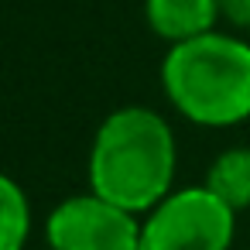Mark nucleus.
Wrapping results in <instances>:
<instances>
[{"mask_svg":"<svg viewBox=\"0 0 250 250\" xmlns=\"http://www.w3.org/2000/svg\"><path fill=\"white\" fill-rule=\"evenodd\" d=\"M236 209L212 188L192 185L168 192L141 223V250H229Z\"/></svg>","mask_w":250,"mask_h":250,"instance_id":"obj_3","label":"nucleus"},{"mask_svg":"<svg viewBox=\"0 0 250 250\" xmlns=\"http://www.w3.org/2000/svg\"><path fill=\"white\" fill-rule=\"evenodd\" d=\"M219 18H226L233 28L250 31V0H219Z\"/></svg>","mask_w":250,"mask_h":250,"instance_id":"obj_8","label":"nucleus"},{"mask_svg":"<svg viewBox=\"0 0 250 250\" xmlns=\"http://www.w3.org/2000/svg\"><path fill=\"white\" fill-rule=\"evenodd\" d=\"M175 178V134L168 120L147 106H124L103 120L89 151V192L147 212Z\"/></svg>","mask_w":250,"mask_h":250,"instance_id":"obj_1","label":"nucleus"},{"mask_svg":"<svg viewBox=\"0 0 250 250\" xmlns=\"http://www.w3.org/2000/svg\"><path fill=\"white\" fill-rule=\"evenodd\" d=\"M31 233V206L24 188L0 171V250H24Z\"/></svg>","mask_w":250,"mask_h":250,"instance_id":"obj_7","label":"nucleus"},{"mask_svg":"<svg viewBox=\"0 0 250 250\" xmlns=\"http://www.w3.org/2000/svg\"><path fill=\"white\" fill-rule=\"evenodd\" d=\"M144 18L158 38L178 45L216 31L219 0H144Z\"/></svg>","mask_w":250,"mask_h":250,"instance_id":"obj_5","label":"nucleus"},{"mask_svg":"<svg viewBox=\"0 0 250 250\" xmlns=\"http://www.w3.org/2000/svg\"><path fill=\"white\" fill-rule=\"evenodd\" d=\"M171 106L199 127H236L250 117V42L206 31L171 45L161 62Z\"/></svg>","mask_w":250,"mask_h":250,"instance_id":"obj_2","label":"nucleus"},{"mask_svg":"<svg viewBox=\"0 0 250 250\" xmlns=\"http://www.w3.org/2000/svg\"><path fill=\"white\" fill-rule=\"evenodd\" d=\"M202 185L212 188L229 209H236V212L250 209V147H229V151H223L209 165Z\"/></svg>","mask_w":250,"mask_h":250,"instance_id":"obj_6","label":"nucleus"},{"mask_svg":"<svg viewBox=\"0 0 250 250\" xmlns=\"http://www.w3.org/2000/svg\"><path fill=\"white\" fill-rule=\"evenodd\" d=\"M52 250H141L137 212L86 192L59 202L45 226Z\"/></svg>","mask_w":250,"mask_h":250,"instance_id":"obj_4","label":"nucleus"}]
</instances>
